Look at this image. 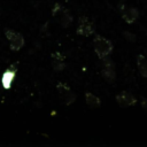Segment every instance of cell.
Segmentation results:
<instances>
[{"mask_svg": "<svg viewBox=\"0 0 147 147\" xmlns=\"http://www.w3.org/2000/svg\"><path fill=\"white\" fill-rule=\"evenodd\" d=\"M56 90L57 93L60 95V98L63 100L65 106H70L76 101V94L72 92V90L64 83H59L56 85Z\"/></svg>", "mask_w": 147, "mask_h": 147, "instance_id": "3", "label": "cell"}, {"mask_svg": "<svg viewBox=\"0 0 147 147\" xmlns=\"http://www.w3.org/2000/svg\"><path fill=\"white\" fill-rule=\"evenodd\" d=\"M59 15H60V24H61L63 28H68V26L72 23V21H74L71 14H70L64 7H63L62 10L59 13Z\"/></svg>", "mask_w": 147, "mask_h": 147, "instance_id": "10", "label": "cell"}, {"mask_svg": "<svg viewBox=\"0 0 147 147\" xmlns=\"http://www.w3.org/2000/svg\"><path fill=\"white\" fill-rule=\"evenodd\" d=\"M119 11H121L122 18L127 24H133L139 18V10L136 7H130V6H126L125 3H122L119 5Z\"/></svg>", "mask_w": 147, "mask_h": 147, "instance_id": "4", "label": "cell"}, {"mask_svg": "<svg viewBox=\"0 0 147 147\" xmlns=\"http://www.w3.org/2000/svg\"><path fill=\"white\" fill-rule=\"evenodd\" d=\"M123 37L129 41V42H136L137 41V37L134 33L130 32V31H123Z\"/></svg>", "mask_w": 147, "mask_h": 147, "instance_id": "13", "label": "cell"}, {"mask_svg": "<svg viewBox=\"0 0 147 147\" xmlns=\"http://www.w3.org/2000/svg\"><path fill=\"white\" fill-rule=\"evenodd\" d=\"M115 100L117 102V105L122 108H126V107H132L138 102V99L129 91H122L121 93H118L115 96Z\"/></svg>", "mask_w": 147, "mask_h": 147, "instance_id": "5", "label": "cell"}, {"mask_svg": "<svg viewBox=\"0 0 147 147\" xmlns=\"http://www.w3.org/2000/svg\"><path fill=\"white\" fill-rule=\"evenodd\" d=\"M53 68L55 71L60 72L65 68V63L64 60H53Z\"/></svg>", "mask_w": 147, "mask_h": 147, "instance_id": "12", "label": "cell"}, {"mask_svg": "<svg viewBox=\"0 0 147 147\" xmlns=\"http://www.w3.org/2000/svg\"><path fill=\"white\" fill-rule=\"evenodd\" d=\"M92 44H93L94 53L96 54V56L99 59L109 56L113 53V49H114L113 42L109 39H107L106 37H103V36H100V34H95L94 33Z\"/></svg>", "mask_w": 147, "mask_h": 147, "instance_id": "1", "label": "cell"}, {"mask_svg": "<svg viewBox=\"0 0 147 147\" xmlns=\"http://www.w3.org/2000/svg\"><path fill=\"white\" fill-rule=\"evenodd\" d=\"M62 8H63V6H62V5H60L59 2H57V3H55V5H54V7H53V10H52L53 16L59 15V13L62 10Z\"/></svg>", "mask_w": 147, "mask_h": 147, "instance_id": "15", "label": "cell"}, {"mask_svg": "<svg viewBox=\"0 0 147 147\" xmlns=\"http://www.w3.org/2000/svg\"><path fill=\"white\" fill-rule=\"evenodd\" d=\"M140 106H141L144 113L147 115V98H145V96L140 98Z\"/></svg>", "mask_w": 147, "mask_h": 147, "instance_id": "16", "label": "cell"}, {"mask_svg": "<svg viewBox=\"0 0 147 147\" xmlns=\"http://www.w3.org/2000/svg\"><path fill=\"white\" fill-rule=\"evenodd\" d=\"M15 72H16V69L11 70V69H8L5 74H3V77H2V85L3 87H9L13 79L15 78Z\"/></svg>", "mask_w": 147, "mask_h": 147, "instance_id": "11", "label": "cell"}, {"mask_svg": "<svg viewBox=\"0 0 147 147\" xmlns=\"http://www.w3.org/2000/svg\"><path fill=\"white\" fill-rule=\"evenodd\" d=\"M85 102L91 109L99 108L101 106V100L92 92H85Z\"/></svg>", "mask_w": 147, "mask_h": 147, "instance_id": "7", "label": "cell"}, {"mask_svg": "<svg viewBox=\"0 0 147 147\" xmlns=\"http://www.w3.org/2000/svg\"><path fill=\"white\" fill-rule=\"evenodd\" d=\"M137 68L139 70V74L144 78H147V59L145 57V55H137Z\"/></svg>", "mask_w": 147, "mask_h": 147, "instance_id": "9", "label": "cell"}, {"mask_svg": "<svg viewBox=\"0 0 147 147\" xmlns=\"http://www.w3.org/2000/svg\"><path fill=\"white\" fill-rule=\"evenodd\" d=\"M101 62H102V67H109V68H115V63L114 61L109 57V56H106V57H102L101 59Z\"/></svg>", "mask_w": 147, "mask_h": 147, "instance_id": "14", "label": "cell"}, {"mask_svg": "<svg viewBox=\"0 0 147 147\" xmlns=\"http://www.w3.org/2000/svg\"><path fill=\"white\" fill-rule=\"evenodd\" d=\"M76 33L83 37H90L95 33V25L87 16H80L78 18Z\"/></svg>", "mask_w": 147, "mask_h": 147, "instance_id": "2", "label": "cell"}, {"mask_svg": "<svg viewBox=\"0 0 147 147\" xmlns=\"http://www.w3.org/2000/svg\"><path fill=\"white\" fill-rule=\"evenodd\" d=\"M101 77L109 84L114 83L116 79V71L115 68H109V67H102L101 69Z\"/></svg>", "mask_w": 147, "mask_h": 147, "instance_id": "8", "label": "cell"}, {"mask_svg": "<svg viewBox=\"0 0 147 147\" xmlns=\"http://www.w3.org/2000/svg\"><path fill=\"white\" fill-rule=\"evenodd\" d=\"M6 36L10 41V48L13 51H18L24 45V39L21 33L15 32L13 30H6Z\"/></svg>", "mask_w": 147, "mask_h": 147, "instance_id": "6", "label": "cell"}]
</instances>
